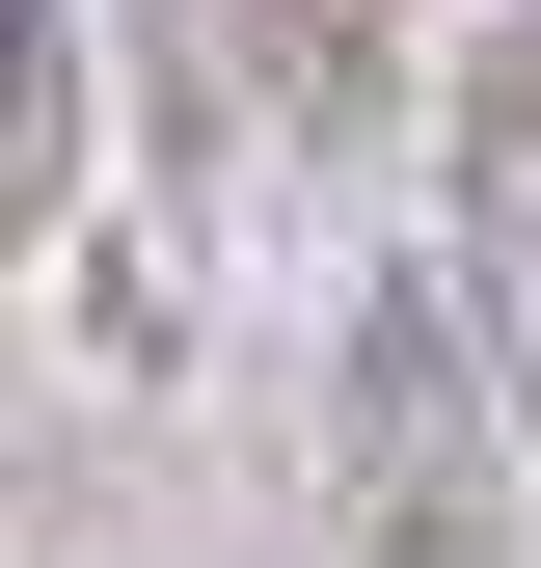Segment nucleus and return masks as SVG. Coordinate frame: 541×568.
I'll return each instance as SVG.
<instances>
[{"label": "nucleus", "instance_id": "1", "mask_svg": "<svg viewBox=\"0 0 541 568\" xmlns=\"http://www.w3.org/2000/svg\"><path fill=\"white\" fill-rule=\"evenodd\" d=\"M488 460H514V406H488V352H460V298L379 271L353 298V434H325L353 568H488Z\"/></svg>", "mask_w": 541, "mask_h": 568}, {"label": "nucleus", "instance_id": "2", "mask_svg": "<svg viewBox=\"0 0 541 568\" xmlns=\"http://www.w3.org/2000/svg\"><path fill=\"white\" fill-rule=\"evenodd\" d=\"M433 298H460V352H488V406L541 460V28H488L433 82Z\"/></svg>", "mask_w": 541, "mask_h": 568}, {"label": "nucleus", "instance_id": "3", "mask_svg": "<svg viewBox=\"0 0 541 568\" xmlns=\"http://www.w3.org/2000/svg\"><path fill=\"white\" fill-rule=\"evenodd\" d=\"M82 190V0H0V244H54Z\"/></svg>", "mask_w": 541, "mask_h": 568}, {"label": "nucleus", "instance_id": "4", "mask_svg": "<svg viewBox=\"0 0 541 568\" xmlns=\"http://www.w3.org/2000/svg\"><path fill=\"white\" fill-rule=\"evenodd\" d=\"M244 82L298 109V135H353V109L406 82V0H244Z\"/></svg>", "mask_w": 541, "mask_h": 568}]
</instances>
